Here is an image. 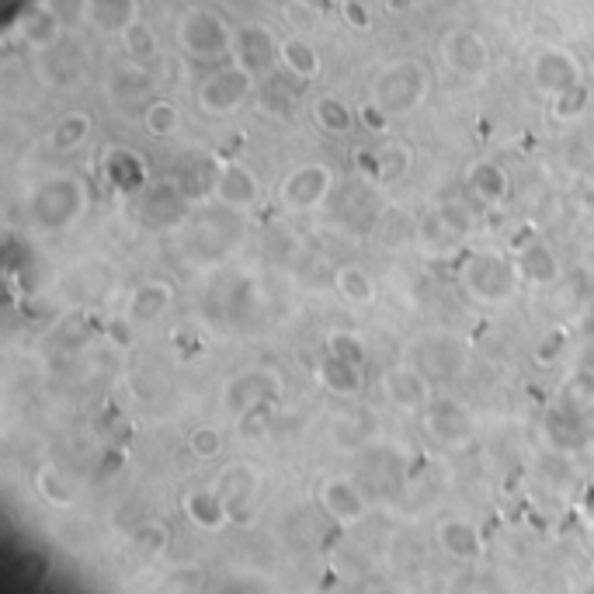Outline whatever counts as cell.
Listing matches in <instances>:
<instances>
[{"label":"cell","instance_id":"4dcf8cb0","mask_svg":"<svg viewBox=\"0 0 594 594\" xmlns=\"http://www.w3.org/2000/svg\"><path fill=\"white\" fill-rule=\"evenodd\" d=\"M313 119H317V126L330 132V136H348V132L355 129V108L344 98H337V94H320V98L313 101Z\"/></svg>","mask_w":594,"mask_h":594},{"label":"cell","instance_id":"4fadbf2b","mask_svg":"<svg viewBox=\"0 0 594 594\" xmlns=\"http://www.w3.org/2000/svg\"><path fill=\"white\" fill-rule=\"evenodd\" d=\"M431 386L435 383H431L421 369H414L410 362L383 369V376H379V390H383L386 403L396 410H403V414H424V407L435 400V396H431Z\"/></svg>","mask_w":594,"mask_h":594},{"label":"cell","instance_id":"b9f144b4","mask_svg":"<svg viewBox=\"0 0 594 594\" xmlns=\"http://www.w3.org/2000/svg\"><path fill=\"white\" fill-rule=\"evenodd\" d=\"M563 348H567V330H549L539 341V348H535V362L546 369V365H553L563 355Z\"/></svg>","mask_w":594,"mask_h":594},{"label":"cell","instance_id":"ffe728a7","mask_svg":"<svg viewBox=\"0 0 594 594\" xmlns=\"http://www.w3.org/2000/svg\"><path fill=\"white\" fill-rule=\"evenodd\" d=\"M101 174H105L108 188L122 195H136L150 185L146 178V157L132 146H108L101 157Z\"/></svg>","mask_w":594,"mask_h":594},{"label":"cell","instance_id":"83f0119b","mask_svg":"<svg viewBox=\"0 0 594 594\" xmlns=\"http://www.w3.org/2000/svg\"><path fill=\"white\" fill-rule=\"evenodd\" d=\"M94 132V119L87 112H63L49 129V150L53 153H77L80 146H87Z\"/></svg>","mask_w":594,"mask_h":594},{"label":"cell","instance_id":"c3c4849f","mask_svg":"<svg viewBox=\"0 0 594 594\" xmlns=\"http://www.w3.org/2000/svg\"><path fill=\"white\" fill-rule=\"evenodd\" d=\"M588 549H591V553H594V522L588 525Z\"/></svg>","mask_w":594,"mask_h":594},{"label":"cell","instance_id":"ab89813d","mask_svg":"<svg viewBox=\"0 0 594 594\" xmlns=\"http://www.w3.org/2000/svg\"><path fill=\"white\" fill-rule=\"evenodd\" d=\"M167 542H171V532H167L160 522H146L139 525V532L132 535V546L146 556V560H157L160 553H167Z\"/></svg>","mask_w":594,"mask_h":594},{"label":"cell","instance_id":"277c9868","mask_svg":"<svg viewBox=\"0 0 594 594\" xmlns=\"http://www.w3.org/2000/svg\"><path fill=\"white\" fill-rule=\"evenodd\" d=\"M254 91H258V77L233 60L205 73L202 84L195 87V108L205 119H226V115H237Z\"/></svg>","mask_w":594,"mask_h":594},{"label":"cell","instance_id":"603a6c76","mask_svg":"<svg viewBox=\"0 0 594 594\" xmlns=\"http://www.w3.org/2000/svg\"><path fill=\"white\" fill-rule=\"evenodd\" d=\"M181 508H185L188 522H192L195 528H202V532H219V528L230 525V511H226V504H223V497H219L216 487L188 490L185 501H181Z\"/></svg>","mask_w":594,"mask_h":594},{"label":"cell","instance_id":"836d02e7","mask_svg":"<svg viewBox=\"0 0 594 594\" xmlns=\"http://www.w3.org/2000/svg\"><path fill=\"white\" fill-rule=\"evenodd\" d=\"M414 223L417 219H410L403 209H383L376 226H372V233L390 247H400V244H407V240L414 244Z\"/></svg>","mask_w":594,"mask_h":594},{"label":"cell","instance_id":"9c48e42d","mask_svg":"<svg viewBox=\"0 0 594 594\" xmlns=\"http://www.w3.org/2000/svg\"><path fill=\"white\" fill-rule=\"evenodd\" d=\"M410 365L421 369L431 383H452L466 369V351L456 337L449 334H428L410 344Z\"/></svg>","mask_w":594,"mask_h":594},{"label":"cell","instance_id":"f35d334b","mask_svg":"<svg viewBox=\"0 0 594 594\" xmlns=\"http://www.w3.org/2000/svg\"><path fill=\"white\" fill-rule=\"evenodd\" d=\"M327 355L344 358V362H355V365H362V369H365L369 348H365L362 337L351 334V330H334V334L327 337Z\"/></svg>","mask_w":594,"mask_h":594},{"label":"cell","instance_id":"7a4b0ae2","mask_svg":"<svg viewBox=\"0 0 594 594\" xmlns=\"http://www.w3.org/2000/svg\"><path fill=\"white\" fill-rule=\"evenodd\" d=\"M518 268L515 261L490 251H469L459 264V285L473 303L480 306H504L518 292Z\"/></svg>","mask_w":594,"mask_h":594},{"label":"cell","instance_id":"7c38bea8","mask_svg":"<svg viewBox=\"0 0 594 594\" xmlns=\"http://www.w3.org/2000/svg\"><path fill=\"white\" fill-rule=\"evenodd\" d=\"M334 192V171L327 164H303L282 181L278 195L289 212H313Z\"/></svg>","mask_w":594,"mask_h":594},{"label":"cell","instance_id":"484cf974","mask_svg":"<svg viewBox=\"0 0 594 594\" xmlns=\"http://www.w3.org/2000/svg\"><path fill=\"white\" fill-rule=\"evenodd\" d=\"M515 268L528 285H553L560 275V261L542 240H532L522 251H515Z\"/></svg>","mask_w":594,"mask_h":594},{"label":"cell","instance_id":"6da1fadb","mask_svg":"<svg viewBox=\"0 0 594 594\" xmlns=\"http://www.w3.org/2000/svg\"><path fill=\"white\" fill-rule=\"evenodd\" d=\"M87 212V188L73 174H49L28 192V216L39 230L60 233L70 230Z\"/></svg>","mask_w":594,"mask_h":594},{"label":"cell","instance_id":"8fae6325","mask_svg":"<svg viewBox=\"0 0 594 594\" xmlns=\"http://www.w3.org/2000/svg\"><path fill=\"white\" fill-rule=\"evenodd\" d=\"M438 56L459 77H483L490 66V46L483 42V35L476 28L452 25L438 39Z\"/></svg>","mask_w":594,"mask_h":594},{"label":"cell","instance_id":"74e56055","mask_svg":"<svg viewBox=\"0 0 594 594\" xmlns=\"http://www.w3.org/2000/svg\"><path fill=\"white\" fill-rule=\"evenodd\" d=\"M588 101H591V91H588V84L581 80V84H574L570 91L549 98V105H553V119L556 122H577L584 115V108H588Z\"/></svg>","mask_w":594,"mask_h":594},{"label":"cell","instance_id":"f1b7e54d","mask_svg":"<svg viewBox=\"0 0 594 594\" xmlns=\"http://www.w3.org/2000/svg\"><path fill=\"white\" fill-rule=\"evenodd\" d=\"M282 70H289L292 77L310 84V80L320 77L324 63H320V53L313 42H306L303 35H289V39H282Z\"/></svg>","mask_w":594,"mask_h":594},{"label":"cell","instance_id":"44dd1931","mask_svg":"<svg viewBox=\"0 0 594 594\" xmlns=\"http://www.w3.org/2000/svg\"><path fill=\"white\" fill-rule=\"evenodd\" d=\"M466 195L473 202L487 205V209L504 205L511 195V174L501 164H494V160H476L466 171Z\"/></svg>","mask_w":594,"mask_h":594},{"label":"cell","instance_id":"7bdbcfd3","mask_svg":"<svg viewBox=\"0 0 594 594\" xmlns=\"http://www.w3.org/2000/svg\"><path fill=\"white\" fill-rule=\"evenodd\" d=\"M240 424V435L247 438H261L264 431L271 428V407H258V410H247V414L237 417Z\"/></svg>","mask_w":594,"mask_h":594},{"label":"cell","instance_id":"f6af8a7d","mask_svg":"<svg viewBox=\"0 0 594 594\" xmlns=\"http://www.w3.org/2000/svg\"><path fill=\"white\" fill-rule=\"evenodd\" d=\"M167 588L171 591H198L202 588V570L198 567H178L167 574Z\"/></svg>","mask_w":594,"mask_h":594},{"label":"cell","instance_id":"52a82bcc","mask_svg":"<svg viewBox=\"0 0 594 594\" xmlns=\"http://www.w3.org/2000/svg\"><path fill=\"white\" fill-rule=\"evenodd\" d=\"M188 216H192V195L181 188V181H153L143 192L132 195V219L143 230H174Z\"/></svg>","mask_w":594,"mask_h":594},{"label":"cell","instance_id":"d6986e66","mask_svg":"<svg viewBox=\"0 0 594 594\" xmlns=\"http://www.w3.org/2000/svg\"><path fill=\"white\" fill-rule=\"evenodd\" d=\"M14 32H18V39L25 42L28 49H35V53H49V49L60 46L63 14L53 7V0H35L32 7L21 11Z\"/></svg>","mask_w":594,"mask_h":594},{"label":"cell","instance_id":"60d3db41","mask_svg":"<svg viewBox=\"0 0 594 594\" xmlns=\"http://www.w3.org/2000/svg\"><path fill=\"white\" fill-rule=\"evenodd\" d=\"M563 400H567L574 410L588 407V403L594 400V372H584V369L574 372L570 383H567V390H563Z\"/></svg>","mask_w":594,"mask_h":594},{"label":"cell","instance_id":"e575fe53","mask_svg":"<svg viewBox=\"0 0 594 594\" xmlns=\"http://www.w3.org/2000/svg\"><path fill=\"white\" fill-rule=\"evenodd\" d=\"M376 164H379V185H396L410 171V150L390 139V143L376 146Z\"/></svg>","mask_w":594,"mask_h":594},{"label":"cell","instance_id":"9a60e30c","mask_svg":"<svg viewBox=\"0 0 594 594\" xmlns=\"http://www.w3.org/2000/svg\"><path fill=\"white\" fill-rule=\"evenodd\" d=\"M216 490L223 497L226 511H230L233 525H247L254 518V508H258L261 497V476L254 473L251 466L237 462V466L223 469V476L216 480Z\"/></svg>","mask_w":594,"mask_h":594},{"label":"cell","instance_id":"d4e9b609","mask_svg":"<svg viewBox=\"0 0 594 594\" xmlns=\"http://www.w3.org/2000/svg\"><path fill=\"white\" fill-rule=\"evenodd\" d=\"M84 18L98 32L122 35L132 21H139V0H84Z\"/></svg>","mask_w":594,"mask_h":594},{"label":"cell","instance_id":"d590c367","mask_svg":"<svg viewBox=\"0 0 594 594\" xmlns=\"http://www.w3.org/2000/svg\"><path fill=\"white\" fill-rule=\"evenodd\" d=\"M35 490H39V494L46 497L53 508H73V501H77V494H73V483L53 466L39 469V476H35Z\"/></svg>","mask_w":594,"mask_h":594},{"label":"cell","instance_id":"ee69618b","mask_svg":"<svg viewBox=\"0 0 594 594\" xmlns=\"http://www.w3.org/2000/svg\"><path fill=\"white\" fill-rule=\"evenodd\" d=\"M341 18H344V25L355 28V32H369V28H372V11L362 4V0H344Z\"/></svg>","mask_w":594,"mask_h":594},{"label":"cell","instance_id":"ba28073f","mask_svg":"<svg viewBox=\"0 0 594 594\" xmlns=\"http://www.w3.org/2000/svg\"><path fill=\"white\" fill-rule=\"evenodd\" d=\"M219 400H223L226 414H233V417L247 414V410H258V407H275V403L282 400V376L271 369H244L233 379H226Z\"/></svg>","mask_w":594,"mask_h":594},{"label":"cell","instance_id":"7dc6e473","mask_svg":"<svg viewBox=\"0 0 594 594\" xmlns=\"http://www.w3.org/2000/svg\"><path fill=\"white\" fill-rule=\"evenodd\" d=\"M285 14H289V21H296V25H306V28L317 21V14H313V7H306V0H292V4L285 7Z\"/></svg>","mask_w":594,"mask_h":594},{"label":"cell","instance_id":"f546056e","mask_svg":"<svg viewBox=\"0 0 594 594\" xmlns=\"http://www.w3.org/2000/svg\"><path fill=\"white\" fill-rule=\"evenodd\" d=\"M334 289L344 303L351 306H372L376 303V282L362 264H341L334 271Z\"/></svg>","mask_w":594,"mask_h":594},{"label":"cell","instance_id":"1f68e13d","mask_svg":"<svg viewBox=\"0 0 594 594\" xmlns=\"http://www.w3.org/2000/svg\"><path fill=\"white\" fill-rule=\"evenodd\" d=\"M119 39H122V49H126L129 63L146 66V63H153V60H157V56H160V35L153 32V28L146 25L143 18L132 21V25L126 28V32L119 35Z\"/></svg>","mask_w":594,"mask_h":594},{"label":"cell","instance_id":"5b68a950","mask_svg":"<svg viewBox=\"0 0 594 594\" xmlns=\"http://www.w3.org/2000/svg\"><path fill=\"white\" fill-rule=\"evenodd\" d=\"M431 87V73L421 60H396L379 70V77L372 80V101L383 108L386 115L400 119L410 115L414 108L424 105Z\"/></svg>","mask_w":594,"mask_h":594},{"label":"cell","instance_id":"2e32d148","mask_svg":"<svg viewBox=\"0 0 594 594\" xmlns=\"http://www.w3.org/2000/svg\"><path fill=\"white\" fill-rule=\"evenodd\" d=\"M212 195L219 198L223 209L247 212V209H254L261 198V178L247 164H240V160H223V164H216Z\"/></svg>","mask_w":594,"mask_h":594},{"label":"cell","instance_id":"8992f818","mask_svg":"<svg viewBox=\"0 0 594 594\" xmlns=\"http://www.w3.org/2000/svg\"><path fill=\"white\" fill-rule=\"evenodd\" d=\"M178 46L198 63H219L233 56V28L209 4H192L178 18Z\"/></svg>","mask_w":594,"mask_h":594},{"label":"cell","instance_id":"8d00e7d4","mask_svg":"<svg viewBox=\"0 0 594 594\" xmlns=\"http://www.w3.org/2000/svg\"><path fill=\"white\" fill-rule=\"evenodd\" d=\"M188 452L202 462H212L226 452V435L216 428V424H198V428L188 431Z\"/></svg>","mask_w":594,"mask_h":594},{"label":"cell","instance_id":"3957f363","mask_svg":"<svg viewBox=\"0 0 594 594\" xmlns=\"http://www.w3.org/2000/svg\"><path fill=\"white\" fill-rule=\"evenodd\" d=\"M469 233H473V209L466 198H449L431 205L414 223V247L428 258H445L466 244Z\"/></svg>","mask_w":594,"mask_h":594},{"label":"cell","instance_id":"bcb514c9","mask_svg":"<svg viewBox=\"0 0 594 594\" xmlns=\"http://www.w3.org/2000/svg\"><path fill=\"white\" fill-rule=\"evenodd\" d=\"M358 119H362V126L369 132H376V136H383L386 129H390V119L393 115H386L383 108L376 105V101H369V105H362V112H358Z\"/></svg>","mask_w":594,"mask_h":594},{"label":"cell","instance_id":"5bb4252c","mask_svg":"<svg viewBox=\"0 0 594 594\" xmlns=\"http://www.w3.org/2000/svg\"><path fill=\"white\" fill-rule=\"evenodd\" d=\"M528 73H532L535 91L546 94V98H556V94L570 91V87L584 80L581 60H577L574 53H567V49H560V46L539 49V53L532 56Z\"/></svg>","mask_w":594,"mask_h":594},{"label":"cell","instance_id":"cb8c5ba5","mask_svg":"<svg viewBox=\"0 0 594 594\" xmlns=\"http://www.w3.org/2000/svg\"><path fill=\"white\" fill-rule=\"evenodd\" d=\"M435 539H438V546H442V553L459 563H473L483 556L480 532H476V525L462 522V518H445V522L435 528Z\"/></svg>","mask_w":594,"mask_h":594},{"label":"cell","instance_id":"d6a6232c","mask_svg":"<svg viewBox=\"0 0 594 594\" xmlns=\"http://www.w3.org/2000/svg\"><path fill=\"white\" fill-rule=\"evenodd\" d=\"M143 129L153 139H167L181 129V108L171 98H150L143 108Z\"/></svg>","mask_w":594,"mask_h":594},{"label":"cell","instance_id":"30bf717a","mask_svg":"<svg viewBox=\"0 0 594 594\" xmlns=\"http://www.w3.org/2000/svg\"><path fill=\"white\" fill-rule=\"evenodd\" d=\"M233 60L254 73V77H268L282 63V39L261 21H247V25L233 28Z\"/></svg>","mask_w":594,"mask_h":594},{"label":"cell","instance_id":"4316f807","mask_svg":"<svg viewBox=\"0 0 594 594\" xmlns=\"http://www.w3.org/2000/svg\"><path fill=\"white\" fill-rule=\"evenodd\" d=\"M317 383L324 386L330 396H355V393H362L365 369L355 362H344V358L327 355L324 362L317 365Z\"/></svg>","mask_w":594,"mask_h":594},{"label":"cell","instance_id":"ac0fdd59","mask_svg":"<svg viewBox=\"0 0 594 594\" xmlns=\"http://www.w3.org/2000/svg\"><path fill=\"white\" fill-rule=\"evenodd\" d=\"M317 501H320V508H324V515L330 518V522L344 525V528L358 525L365 515H369L365 490L358 487L355 480H348V476H330V480L320 483Z\"/></svg>","mask_w":594,"mask_h":594},{"label":"cell","instance_id":"e0dca14e","mask_svg":"<svg viewBox=\"0 0 594 594\" xmlns=\"http://www.w3.org/2000/svg\"><path fill=\"white\" fill-rule=\"evenodd\" d=\"M424 431L445 449H459L473 438V417L459 400L442 396V400H431L424 407Z\"/></svg>","mask_w":594,"mask_h":594},{"label":"cell","instance_id":"7402d4cb","mask_svg":"<svg viewBox=\"0 0 594 594\" xmlns=\"http://www.w3.org/2000/svg\"><path fill=\"white\" fill-rule=\"evenodd\" d=\"M174 303V289L171 282H160V278H146L132 289L129 306H126V320L129 324H157Z\"/></svg>","mask_w":594,"mask_h":594}]
</instances>
